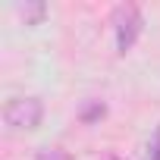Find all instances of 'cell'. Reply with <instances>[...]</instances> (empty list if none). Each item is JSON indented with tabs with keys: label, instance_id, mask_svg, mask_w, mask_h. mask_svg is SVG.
I'll list each match as a JSON object with an SVG mask.
<instances>
[{
	"label": "cell",
	"instance_id": "6da1fadb",
	"mask_svg": "<svg viewBox=\"0 0 160 160\" xmlns=\"http://www.w3.org/2000/svg\"><path fill=\"white\" fill-rule=\"evenodd\" d=\"M110 19H113V35H116V53L126 57V53L135 47L138 35H141V25H144L141 10H138L135 3H119Z\"/></svg>",
	"mask_w": 160,
	"mask_h": 160
},
{
	"label": "cell",
	"instance_id": "7a4b0ae2",
	"mask_svg": "<svg viewBox=\"0 0 160 160\" xmlns=\"http://www.w3.org/2000/svg\"><path fill=\"white\" fill-rule=\"evenodd\" d=\"M3 119L13 132H32L44 119V104L41 98H13L3 110Z\"/></svg>",
	"mask_w": 160,
	"mask_h": 160
},
{
	"label": "cell",
	"instance_id": "3957f363",
	"mask_svg": "<svg viewBox=\"0 0 160 160\" xmlns=\"http://www.w3.org/2000/svg\"><path fill=\"white\" fill-rule=\"evenodd\" d=\"M19 13L25 16V25H38V22L44 19L47 7H44V3H25V7H19Z\"/></svg>",
	"mask_w": 160,
	"mask_h": 160
},
{
	"label": "cell",
	"instance_id": "277c9868",
	"mask_svg": "<svg viewBox=\"0 0 160 160\" xmlns=\"http://www.w3.org/2000/svg\"><path fill=\"white\" fill-rule=\"evenodd\" d=\"M35 160H72V157H69L63 148H41Z\"/></svg>",
	"mask_w": 160,
	"mask_h": 160
},
{
	"label": "cell",
	"instance_id": "5b68a950",
	"mask_svg": "<svg viewBox=\"0 0 160 160\" xmlns=\"http://www.w3.org/2000/svg\"><path fill=\"white\" fill-rule=\"evenodd\" d=\"M148 160H160V126H157V132H154V138L148 144Z\"/></svg>",
	"mask_w": 160,
	"mask_h": 160
}]
</instances>
